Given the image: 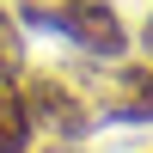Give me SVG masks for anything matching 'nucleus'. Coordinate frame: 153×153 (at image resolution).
Masks as SVG:
<instances>
[{
	"label": "nucleus",
	"instance_id": "1",
	"mask_svg": "<svg viewBox=\"0 0 153 153\" xmlns=\"http://www.w3.org/2000/svg\"><path fill=\"white\" fill-rule=\"evenodd\" d=\"M19 98H25L31 129H43L49 141H80V135L92 129V104H86V92L68 74H31V80L19 86Z\"/></svg>",
	"mask_w": 153,
	"mask_h": 153
},
{
	"label": "nucleus",
	"instance_id": "2",
	"mask_svg": "<svg viewBox=\"0 0 153 153\" xmlns=\"http://www.w3.org/2000/svg\"><path fill=\"white\" fill-rule=\"evenodd\" d=\"M92 117L110 123H153V61H110L86 80Z\"/></svg>",
	"mask_w": 153,
	"mask_h": 153
},
{
	"label": "nucleus",
	"instance_id": "3",
	"mask_svg": "<svg viewBox=\"0 0 153 153\" xmlns=\"http://www.w3.org/2000/svg\"><path fill=\"white\" fill-rule=\"evenodd\" d=\"M61 37H74L86 55H104V61H117L129 49V31H123V19H117L110 0H80L68 12V25H61Z\"/></svg>",
	"mask_w": 153,
	"mask_h": 153
},
{
	"label": "nucleus",
	"instance_id": "4",
	"mask_svg": "<svg viewBox=\"0 0 153 153\" xmlns=\"http://www.w3.org/2000/svg\"><path fill=\"white\" fill-rule=\"evenodd\" d=\"M31 141V117H25V98L12 86V74H0V153H25Z\"/></svg>",
	"mask_w": 153,
	"mask_h": 153
},
{
	"label": "nucleus",
	"instance_id": "5",
	"mask_svg": "<svg viewBox=\"0 0 153 153\" xmlns=\"http://www.w3.org/2000/svg\"><path fill=\"white\" fill-rule=\"evenodd\" d=\"M25 68V31L6 6H0V74H19Z\"/></svg>",
	"mask_w": 153,
	"mask_h": 153
},
{
	"label": "nucleus",
	"instance_id": "6",
	"mask_svg": "<svg viewBox=\"0 0 153 153\" xmlns=\"http://www.w3.org/2000/svg\"><path fill=\"white\" fill-rule=\"evenodd\" d=\"M141 43H147V61H153V12H147V25H141Z\"/></svg>",
	"mask_w": 153,
	"mask_h": 153
},
{
	"label": "nucleus",
	"instance_id": "7",
	"mask_svg": "<svg viewBox=\"0 0 153 153\" xmlns=\"http://www.w3.org/2000/svg\"><path fill=\"white\" fill-rule=\"evenodd\" d=\"M43 153H86V147H74V141H49Z\"/></svg>",
	"mask_w": 153,
	"mask_h": 153
}]
</instances>
